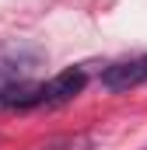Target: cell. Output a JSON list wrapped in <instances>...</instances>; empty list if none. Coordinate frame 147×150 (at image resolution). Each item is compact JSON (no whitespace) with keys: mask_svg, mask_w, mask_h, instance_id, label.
I'll list each match as a JSON object with an SVG mask.
<instances>
[{"mask_svg":"<svg viewBox=\"0 0 147 150\" xmlns=\"http://www.w3.org/2000/svg\"><path fill=\"white\" fill-rule=\"evenodd\" d=\"M42 59H46V52L39 45H28V42H18L14 38V42H4L0 45V74L14 77V80H25Z\"/></svg>","mask_w":147,"mask_h":150,"instance_id":"cell-1","label":"cell"},{"mask_svg":"<svg viewBox=\"0 0 147 150\" xmlns=\"http://www.w3.org/2000/svg\"><path fill=\"white\" fill-rule=\"evenodd\" d=\"M77 143H84V140L81 136H60V140H53V143H46L39 150H67V147H77Z\"/></svg>","mask_w":147,"mask_h":150,"instance_id":"cell-5","label":"cell"},{"mask_svg":"<svg viewBox=\"0 0 147 150\" xmlns=\"http://www.w3.org/2000/svg\"><path fill=\"white\" fill-rule=\"evenodd\" d=\"M144 80H147L144 59H123V63H112V67L102 70V87L105 91H130Z\"/></svg>","mask_w":147,"mask_h":150,"instance_id":"cell-3","label":"cell"},{"mask_svg":"<svg viewBox=\"0 0 147 150\" xmlns=\"http://www.w3.org/2000/svg\"><path fill=\"white\" fill-rule=\"evenodd\" d=\"M144 67H147V56H144Z\"/></svg>","mask_w":147,"mask_h":150,"instance_id":"cell-7","label":"cell"},{"mask_svg":"<svg viewBox=\"0 0 147 150\" xmlns=\"http://www.w3.org/2000/svg\"><path fill=\"white\" fill-rule=\"evenodd\" d=\"M42 105V84H32V80H18L11 84V91L4 94V108H39Z\"/></svg>","mask_w":147,"mask_h":150,"instance_id":"cell-4","label":"cell"},{"mask_svg":"<svg viewBox=\"0 0 147 150\" xmlns=\"http://www.w3.org/2000/svg\"><path fill=\"white\" fill-rule=\"evenodd\" d=\"M84 84H88L84 67H70V70L56 74L49 84H42V105H67L84 91Z\"/></svg>","mask_w":147,"mask_h":150,"instance_id":"cell-2","label":"cell"},{"mask_svg":"<svg viewBox=\"0 0 147 150\" xmlns=\"http://www.w3.org/2000/svg\"><path fill=\"white\" fill-rule=\"evenodd\" d=\"M11 84H18L14 77H7V74H0V105H4V94L11 91Z\"/></svg>","mask_w":147,"mask_h":150,"instance_id":"cell-6","label":"cell"},{"mask_svg":"<svg viewBox=\"0 0 147 150\" xmlns=\"http://www.w3.org/2000/svg\"><path fill=\"white\" fill-rule=\"evenodd\" d=\"M0 140H4V136H0Z\"/></svg>","mask_w":147,"mask_h":150,"instance_id":"cell-8","label":"cell"}]
</instances>
